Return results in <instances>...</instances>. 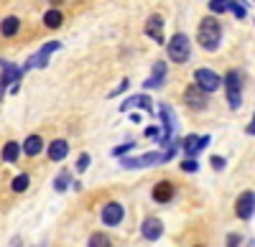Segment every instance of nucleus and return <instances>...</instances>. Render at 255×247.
Listing matches in <instances>:
<instances>
[{"label":"nucleus","instance_id":"1","mask_svg":"<svg viewBox=\"0 0 255 247\" xmlns=\"http://www.w3.org/2000/svg\"><path fill=\"white\" fill-rule=\"evenodd\" d=\"M197 41L204 51H217L220 49V41H222V26L215 15H204L199 20V28H197Z\"/></svg>","mask_w":255,"mask_h":247},{"label":"nucleus","instance_id":"2","mask_svg":"<svg viewBox=\"0 0 255 247\" xmlns=\"http://www.w3.org/2000/svg\"><path fill=\"white\" fill-rule=\"evenodd\" d=\"M166 51H168V59H171L174 64H186V61L191 59V41H189V36L181 33V31L174 33L171 38H168Z\"/></svg>","mask_w":255,"mask_h":247},{"label":"nucleus","instance_id":"3","mask_svg":"<svg viewBox=\"0 0 255 247\" xmlns=\"http://www.w3.org/2000/svg\"><path fill=\"white\" fill-rule=\"evenodd\" d=\"M225 92H227L230 110H238L243 105V72L240 69H230L225 74Z\"/></svg>","mask_w":255,"mask_h":247},{"label":"nucleus","instance_id":"4","mask_svg":"<svg viewBox=\"0 0 255 247\" xmlns=\"http://www.w3.org/2000/svg\"><path fill=\"white\" fill-rule=\"evenodd\" d=\"M194 84H197L204 94H212V92H217V89L222 87V77H220L215 69L202 67V69L194 72Z\"/></svg>","mask_w":255,"mask_h":247},{"label":"nucleus","instance_id":"5","mask_svg":"<svg viewBox=\"0 0 255 247\" xmlns=\"http://www.w3.org/2000/svg\"><path fill=\"white\" fill-rule=\"evenodd\" d=\"M59 49H61V44H59V41H51V44L41 46V51H38V54H33V56L26 61V64L20 67V69H23V74H26L28 69H44V67L49 64V56H51L54 51H59Z\"/></svg>","mask_w":255,"mask_h":247},{"label":"nucleus","instance_id":"6","mask_svg":"<svg viewBox=\"0 0 255 247\" xmlns=\"http://www.w3.org/2000/svg\"><path fill=\"white\" fill-rule=\"evenodd\" d=\"M100 219H102L105 227H118V224H123V219H125V207L120 201H108L100 212Z\"/></svg>","mask_w":255,"mask_h":247},{"label":"nucleus","instance_id":"7","mask_svg":"<svg viewBox=\"0 0 255 247\" xmlns=\"http://www.w3.org/2000/svg\"><path fill=\"white\" fill-rule=\"evenodd\" d=\"M255 214V191H243L235 201V217L248 222Z\"/></svg>","mask_w":255,"mask_h":247},{"label":"nucleus","instance_id":"8","mask_svg":"<svg viewBox=\"0 0 255 247\" xmlns=\"http://www.w3.org/2000/svg\"><path fill=\"white\" fill-rule=\"evenodd\" d=\"M184 102H186V107L189 110H197V112H202L204 107H207V102H209V97L197 87V84H189L186 89H184Z\"/></svg>","mask_w":255,"mask_h":247},{"label":"nucleus","instance_id":"9","mask_svg":"<svg viewBox=\"0 0 255 247\" xmlns=\"http://www.w3.org/2000/svg\"><path fill=\"white\" fill-rule=\"evenodd\" d=\"M209 140H212L209 135H186V138H184V143H181L186 158H197V156L209 146Z\"/></svg>","mask_w":255,"mask_h":247},{"label":"nucleus","instance_id":"10","mask_svg":"<svg viewBox=\"0 0 255 247\" xmlns=\"http://www.w3.org/2000/svg\"><path fill=\"white\" fill-rule=\"evenodd\" d=\"M140 235H143V240H148V242L161 240V237H163V222H161L158 217H145L143 224H140Z\"/></svg>","mask_w":255,"mask_h":247},{"label":"nucleus","instance_id":"11","mask_svg":"<svg viewBox=\"0 0 255 247\" xmlns=\"http://www.w3.org/2000/svg\"><path fill=\"white\" fill-rule=\"evenodd\" d=\"M174 194H176V186H174L168 178L153 183V189H151V199H153L156 204H168V201L174 199Z\"/></svg>","mask_w":255,"mask_h":247},{"label":"nucleus","instance_id":"12","mask_svg":"<svg viewBox=\"0 0 255 247\" xmlns=\"http://www.w3.org/2000/svg\"><path fill=\"white\" fill-rule=\"evenodd\" d=\"M158 115H161V122H163V135H161V146L168 148L171 146V135H174V112L168 105H161L158 107Z\"/></svg>","mask_w":255,"mask_h":247},{"label":"nucleus","instance_id":"13","mask_svg":"<svg viewBox=\"0 0 255 247\" xmlns=\"http://www.w3.org/2000/svg\"><path fill=\"white\" fill-rule=\"evenodd\" d=\"M161 163V153H143L138 158H120L123 168H145V166H156Z\"/></svg>","mask_w":255,"mask_h":247},{"label":"nucleus","instance_id":"14","mask_svg":"<svg viewBox=\"0 0 255 247\" xmlns=\"http://www.w3.org/2000/svg\"><path fill=\"white\" fill-rule=\"evenodd\" d=\"M145 36H151V41H156V44H163V15H158V13L148 15Z\"/></svg>","mask_w":255,"mask_h":247},{"label":"nucleus","instance_id":"15","mask_svg":"<svg viewBox=\"0 0 255 247\" xmlns=\"http://www.w3.org/2000/svg\"><path fill=\"white\" fill-rule=\"evenodd\" d=\"M166 74H168V69H166V61H156V64H153V72H151V77H148V79L143 82V89H156V87H163Z\"/></svg>","mask_w":255,"mask_h":247},{"label":"nucleus","instance_id":"16","mask_svg":"<svg viewBox=\"0 0 255 247\" xmlns=\"http://www.w3.org/2000/svg\"><path fill=\"white\" fill-rule=\"evenodd\" d=\"M46 153H49V161L59 163V161H64V158L69 156V143L64 140V138H56V140H51V143H49Z\"/></svg>","mask_w":255,"mask_h":247},{"label":"nucleus","instance_id":"17","mask_svg":"<svg viewBox=\"0 0 255 247\" xmlns=\"http://www.w3.org/2000/svg\"><path fill=\"white\" fill-rule=\"evenodd\" d=\"M41 151H44V138H41L38 133L28 135V138H26L23 143H20V153H23V156H28V158L38 156Z\"/></svg>","mask_w":255,"mask_h":247},{"label":"nucleus","instance_id":"18","mask_svg":"<svg viewBox=\"0 0 255 247\" xmlns=\"http://www.w3.org/2000/svg\"><path fill=\"white\" fill-rule=\"evenodd\" d=\"M133 107H140V110H145V112H151L153 102H151V97H148V94H135V97H128V99L123 102V105H120V110H123V112L133 110Z\"/></svg>","mask_w":255,"mask_h":247},{"label":"nucleus","instance_id":"19","mask_svg":"<svg viewBox=\"0 0 255 247\" xmlns=\"http://www.w3.org/2000/svg\"><path fill=\"white\" fill-rule=\"evenodd\" d=\"M20 31V18L18 15H5L0 20V36L3 38H15Z\"/></svg>","mask_w":255,"mask_h":247},{"label":"nucleus","instance_id":"20","mask_svg":"<svg viewBox=\"0 0 255 247\" xmlns=\"http://www.w3.org/2000/svg\"><path fill=\"white\" fill-rule=\"evenodd\" d=\"M44 26L51 28V31H56V28L64 26V13H61V8H49V10L44 13Z\"/></svg>","mask_w":255,"mask_h":247},{"label":"nucleus","instance_id":"21","mask_svg":"<svg viewBox=\"0 0 255 247\" xmlns=\"http://www.w3.org/2000/svg\"><path fill=\"white\" fill-rule=\"evenodd\" d=\"M18 158H20V146H18L15 140H8L5 146H3V161L5 163H15Z\"/></svg>","mask_w":255,"mask_h":247},{"label":"nucleus","instance_id":"22","mask_svg":"<svg viewBox=\"0 0 255 247\" xmlns=\"http://www.w3.org/2000/svg\"><path fill=\"white\" fill-rule=\"evenodd\" d=\"M28 186H31V176H28V173H18V176L10 181V191H13V194H23Z\"/></svg>","mask_w":255,"mask_h":247},{"label":"nucleus","instance_id":"23","mask_svg":"<svg viewBox=\"0 0 255 247\" xmlns=\"http://www.w3.org/2000/svg\"><path fill=\"white\" fill-rule=\"evenodd\" d=\"M87 247H113V240L108 232H92L87 240Z\"/></svg>","mask_w":255,"mask_h":247},{"label":"nucleus","instance_id":"24","mask_svg":"<svg viewBox=\"0 0 255 247\" xmlns=\"http://www.w3.org/2000/svg\"><path fill=\"white\" fill-rule=\"evenodd\" d=\"M69 186H72V173H69V171H59V176L54 178V191L64 194Z\"/></svg>","mask_w":255,"mask_h":247},{"label":"nucleus","instance_id":"25","mask_svg":"<svg viewBox=\"0 0 255 247\" xmlns=\"http://www.w3.org/2000/svg\"><path fill=\"white\" fill-rule=\"evenodd\" d=\"M227 5H230V0H209V13L212 15L227 13Z\"/></svg>","mask_w":255,"mask_h":247},{"label":"nucleus","instance_id":"26","mask_svg":"<svg viewBox=\"0 0 255 247\" xmlns=\"http://www.w3.org/2000/svg\"><path fill=\"white\" fill-rule=\"evenodd\" d=\"M227 10H230L232 15H235L238 20H243V18L248 15V13H245V8H243L240 3H235V0H230V5H227Z\"/></svg>","mask_w":255,"mask_h":247},{"label":"nucleus","instance_id":"27","mask_svg":"<svg viewBox=\"0 0 255 247\" xmlns=\"http://www.w3.org/2000/svg\"><path fill=\"white\" fill-rule=\"evenodd\" d=\"M133 148H135V143H133V140H128V143H123V146H118V148L113 151V156H115V158H123L125 153H130Z\"/></svg>","mask_w":255,"mask_h":247},{"label":"nucleus","instance_id":"28","mask_svg":"<svg viewBox=\"0 0 255 247\" xmlns=\"http://www.w3.org/2000/svg\"><path fill=\"white\" fill-rule=\"evenodd\" d=\"M90 163H92V158H90L87 153H82V156H79V161H77V173H84V171L90 168Z\"/></svg>","mask_w":255,"mask_h":247},{"label":"nucleus","instance_id":"29","mask_svg":"<svg viewBox=\"0 0 255 247\" xmlns=\"http://www.w3.org/2000/svg\"><path fill=\"white\" fill-rule=\"evenodd\" d=\"M197 168H199V163H197L194 158H186V161L181 163V171H184V173H194Z\"/></svg>","mask_w":255,"mask_h":247},{"label":"nucleus","instance_id":"30","mask_svg":"<svg viewBox=\"0 0 255 247\" xmlns=\"http://www.w3.org/2000/svg\"><path fill=\"white\" fill-rule=\"evenodd\" d=\"M143 135H145V138H151V140H161V128H156V125H148V128L143 130Z\"/></svg>","mask_w":255,"mask_h":247},{"label":"nucleus","instance_id":"31","mask_svg":"<svg viewBox=\"0 0 255 247\" xmlns=\"http://www.w3.org/2000/svg\"><path fill=\"white\" fill-rule=\"evenodd\" d=\"M240 242H243V237H240L238 232H232V235H227V240H225V247H240Z\"/></svg>","mask_w":255,"mask_h":247},{"label":"nucleus","instance_id":"32","mask_svg":"<svg viewBox=\"0 0 255 247\" xmlns=\"http://www.w3.org/2000/svg\"><path fill=\"white\" fill-rule=\"evenodd\" d=\"M225 166H227V161L222 156H212V168H215V171H222Z\"/></svg>","mask_w":255,"mask_h":247},{"label":"nucleus","instance_id":"33","mask_svg":"<svg viewBox=\"0 0 255 247\" xmlns=\"http://www.w3.org/2000/svg\"><path fill=\"white\" fill-rule=\"evenodd\" d=\"M128 87H130V82H128V79H123L120 84H118V89H113V92H110V97H118V94H123Z\"/></svg>","mask_w":255,"mask_h":247},{"label":"nucleus","instance_id":"34","mask_svg":"<svg viewBox=\"0 0 255 247\" xmlns=\"http://www.w3.org/2000/svg\"><path fill=\"white\" fill-rule=\"evenodd\" d=\"M248 135H255V115H253V122L248 125Z\"/></svg>","mask_w":255,"mask_h":247},{"label":"nucleus","instance_id":"35","mask_svg":"<svg viewBox=\"0 0 255 247\" xmlns=\"http://www.w3.org/2000/svg\"><path fill=\"white\" fill-rule=\"evenodd\" d=\"M49 3H51V5H54V8H59V5H61V3H64V0H49Z\"/></svg>","mask_w":255,"mask_h":247},{"label":"nucleus","instance_id":"36","mask_svg":"<svg viewBox=\"0 0 255 247\" xmlns=\"http://www.w3.org/2000/svg\"><path fill=\"white\" fill-rule=\"evenodd\" d=\"M13 247H20V240H18V237L13 240Z\"/></svg>","mask_w":255,"mask_h":247},{"label":"nucleus","instance_id":"37","mask_svg":"<svg viewBox=\"0 0 255 247\" xmlns=\"http://www.w3.org/2000/svg\"><path fill=\"white\" fill-rule=\"evenodd\" d=\"M248 247H255V240H250V242H248Z\"/></svg>","mask_w":255,"mask_h":247},{"label":"nucleus","instance_id":"38","mask_svg":"<svg viewBox=\"0 0 255 247\" xmlns=\"http://www.w3.org/2000/svg\"><path fill=\"white\" fill-rule=\"evenodd\" d=\"M197 247H202V245H197Z\"/></svg>","mask_w":255,"mask_h":247}]
</instances>
